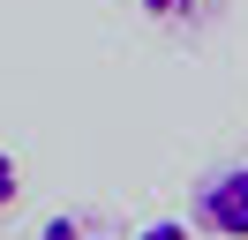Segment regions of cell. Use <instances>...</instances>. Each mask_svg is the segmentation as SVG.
<instances>
[{
	"mask_svg": "<svg viewBox=\"0 0 248 240\" xmlns=\"http://www.w3.org/2000/svg\"><path fill=\"white\" fill-rule=\"evenodd\" d=\"M188 218L211 240H248V158L211 165V173L196 180V195H188Z\"/></svg>",
	"mask_w": 248,
	"mask_h": 240,
	"instance_id": "6da1fadb",
	"label": "cell"
},
{
	"mask_svg": "<svg viewBox=\"0 0 248 240\" xmlns=\"http://www.w3.org/2000/svg\"><path fill=\"white\" fill-rule=\"evenodd\" d=\"M38 240H113V225L91 218V210H53V218L38 225Z\"/></svg>",
	"mask_w": 248,
	"mask_h": 240,
	"instance_id": "7a4b0ae2",
	"label": "cell"
},
{
	"mask_svg": "<svg viewBox=\"0 0 248 240\" xmlns=\"http://www.w3.org/2000/svg\"><path fill=\"white\" fill-rule=\"evenodd\" d=\"M151 23H203V15L218 8V0H136Z\"/></svg>",
	"mask_w": 248,
	"mask_h": 240,
	"instance_id": "3957f363",
	"label": "cell"
},
{
	"mask_svg": "<svg viewBox=\"0 0 248 240\" xmlns=\"http://www.w3.org/2000/svg\"><path fill=\"white\" fill-rule=\"evenodd\" d=\"M16 203H23V165H16V150H0V225H8Z\"/></svg>",
	"mask_w": 248,
	"mask_h": 240,
	"instance_id": "277c9868",
	"label": "cell"
},
{
	"mask_svg": "<svg viewBox=\"0 0 248 240\" xmlns=\"http://www.w3.org/2000/svg\"><path fill=\"white\" fill-rule=\"evenodd\" d=\"M136 240H196V225H188V218H151Z\"/></svg>",
	"mask_w": 248,
	"mask_h": 240,
	"instance_id": "5b68a950",
	"label": "cell"
}]
</instances>
